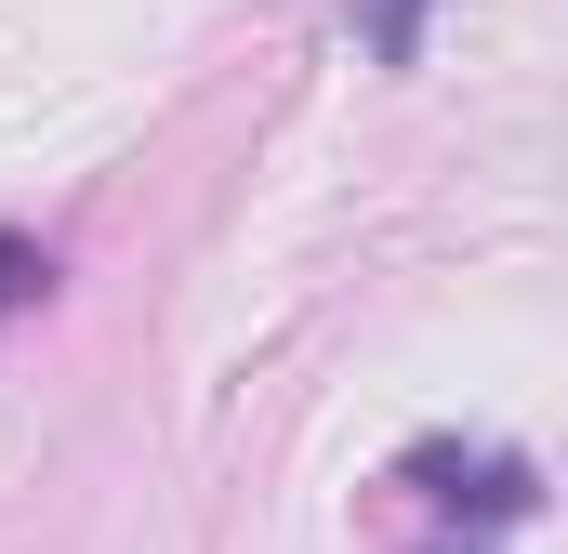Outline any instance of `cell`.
<instances>
[{"instance_id": "6da1fadb", "label": "cell", "mask_w": 568, "mask_h": 554, "mask_svg": "<svg viewBox=\"0 0 568 554\" xmlns=\"http://www.w3.org/2000/svg\"><path fill=\"white\" fill-rule=\"evenodd\" d=\"M27 290H40V252H27V238H0V304H27Z\"/></svg>"}]
</instances>
